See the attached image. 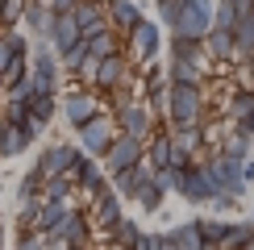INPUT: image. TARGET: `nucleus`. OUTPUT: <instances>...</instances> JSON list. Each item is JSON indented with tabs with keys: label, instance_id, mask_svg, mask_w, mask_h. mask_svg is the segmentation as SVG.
I'll return each instance as SVG.
<instances>
[{
	"label": "nucleus",
	"instance_id": "f257e3e1",
	"mask_svg": "<svg viewBox=\"0 0 254 250\" xmlns=\"http://www.w3.org/2000/svg\"><path fill=\"white\" fill-rule=\"evenodd\" d=\"M217 0H167L158 4V25H167L171 38H196L204 42V34L213 29Z\"/></svg>",
	"mask_w": 254,
	"mask_h": 250
},
{
	"label": "nucleus",
	"instance_id": "f03ea898",
	"mask_svg": "<svg viewBox=\"0 0 254 250\" xmlns=\"http://www.w3.org/2000/svg\"><path fill=\"white\" fill-rule=\"evenodd\" d=\"M59 83H63L59 55L50 50V42H34L29 46V92L34 96H59Z\"/></svg>",
	"mask_w": 254,
	"mask_h": 250
},
{
	"label": "nucleus",
	"instance_id": "7ed1b4c3",
	"mask_svg": "<svg viewBox=\"0 0 254 250\" xmlns=\"http://www.w3.org/2000/svg\"><path fill=\"white\" fill-rule=\"evenodd\" d=\"M167 117L175 129L204 121V83H171L167 92Z\"/></svg>",
	"mask_w": 254,
	"mask_h": 250
},
{
	"label": "nucleus",
	"instance_id": "20e7f679",
	"mask_svg": "<svg viewBox=\"0 0 254 250\" xmlns=\"http://www.w3.org/2000/svg\"><path fill=\"white\" fill-rule=\"evenodd\" d=\"M175 175V184H171V192L179 196V200H188V204H213L217 200V184H213V175H208V167L204 163H192L188 171H171Z\"/></svg>",
	"mask_w": 254,
	"mask_h": 250
},
{
	"label": "nucleus",
	"instance_id": "39448f33",
	"mask_svg": "<svg viewBox=\"0 0 254 250\" xmlns=\"http://www.w3.org/2000/svg\"><path fill=\"white\" fill-rule=\"evenodd\" d=\"M158 50H163V34H158V21L142 17L137 25L125 34V59L133 62V67H150L158 59Z\"/></svg>",
	"mask_w": 254,
	"mask_h": 250
},
{
	"label": "nucleus",
	"instance_id": "423d86ee",
	"mask_svg": "<svg viewBox=\"0 0 254 250\" xmlns=\"http://www.w3.org/2000/svg\"><path fill=\"white\" fill-rule=\"evenodd\" d=\"M204 167H208V175H213V184H217V192H221V196H229V200H242V196L250 192L246 171H242V163H238V159H229V154H221V150H217Z\"/></svg>",
	"mask_w": 254,
	"mask_h": 250
},
{
	"label": "nucleus",
	"instance_id": "0eeeda50",
	"mask_svg": "<svg viewBox=\"0 0 254 250\" xmlns=\"http://www.w3.org/2000/svg\"><path fill=\"white\" fill-rule=\"evenodd\" d=\"M113 121H117V133H125V138H137V142H150L154 138V113L146 109L142 100H133V96L117 104Z\"/></svg>",
	"mask_w": 254,
	"mask_h": 250
},
{
	"label": "nucleus",
	"instance_id": "6e6552de",
	"mask_svg": "<svg viewBox=\"0 0 254 250\" xmlns=\"http://www.w3.org/2000/svg\"><path fill=\"white\" fill-rule=\"evenodd\" d=\"M79 150L88 154V159H104V150L113 146L117 138V121H113V113H96L88 125H79Z\"/></svg>",
	"mask_w": 254,
	"mask_h": 250
},
{
	"label": "nucleus",
	"instance_id": "1a4fd4ad",
	"mask_svg": "<svg viewBox=\"0 0 254 250\" xmlns=\"http://www.w3.org/2000/svg\"><path fill=\"white\" fill-rule=\"evenodd\" d=\"M146 159V142H137V138H125V133H117L113 138V146L104 150V159H100V167H104V175H121V171H129V167H137Z\"/></svg>",
	"mask_w": 254,
	"mask_h": 250
},
{
	"label": "nucleus",
	"instance_id": "9d476101",
	"mask_svg": "<svg viewBox=\"0 0 254 250\" xmlns=\"http://www.w3.org/2000/svg\"><path fill=\"white\" fill-rule=\"evenodd\" d=\"M79 146H71V142H55V146H46V150L38 154V163H34V171L42 175V180H55V175H67L71 171V163L79 159Z\"/></svg>",
	"mask_w": 254,
	"mask_h": 250
},
{
	"label": "nucleus",
	"instance_id": "9b49d317",
	"mask_svg": "<svg viewBox=\"0 0 254 250\" xmlns=\"http://www.w3.org/2000/svg\"><path fill=\"white\" fill-rule=\"evenodd\" d=\"M125 79H129V59H125V50H121V55L100 59L96 75H92V92H96V96H104V92H117Z\"/></svg>",
	"mask_w": 254,
	"mask_h": 250
},
{
	"label": "nucleus",
	"instance_id": "f8f14e48",
	"mask_svg": "<svg viewBox=\"0 0 254 250\" xmlns=\"http://www.w3.org/2000/svg\"><path fill=\"white\" fill-rule=\"evenodd\" d=\"M88 221H92V229L96 234H113L121 221H125V200L117 192H109V196H100L96 204H92V213H88Z\"/></svg>",
	"mask_w": 254,
	"mask_h": 250
},
{
	"label": "nucleus",
	"instance_id": "ddd939ff",
	"mask_svg": "<svg viewBox=\"0 0 254 250\" xmlns=\"http://www.w3.org/2000/svg\"><path fill=\"white\" fill-rule=\"evenodd\" d=\"M0 121H4V117H0ZM38 133L42 129L34 121H25V125H8L4 121V133H0V159H17V154H25L29 146L38 142Z\"/></svg>",
	"mask_w": 254,
	"mask_h": 250
},
{
	"label": "nucleus",
	"instance_id": "4468645a",
	"mask_svg": "<svg viewBox=\"0 0 254 250\" xmlns=\"http://www.w3.org/2000/svg\"><path fill=\"white\" fill-rule=\"evenodd\" d=\"M100 113V100L96 92H71V96H63V117H67L71 129H79V125H88L92 117Z\"/></svg>",
	"mask_w": 254,
	"mask_h": 250
},
{
	"label": "nucleus",
	"instance_id": "2eb2a0df",
	"mask_svg": "<svg viewBox=\"0 0 254 250\" xmlns=\"http://www.w3.org/2000/svg\"><path fill=\"white\" fill-rule=\"evenodd\" d=\"M50 234H59L63 238V246H88V234H92V221H88V213L83 208H67V217L59 221V229H50Z\"/></svg>",
	"mask_w": 254,
	"mask_h": 250
},
{
	"label": "nucleus",
	"instance_id": "dca6fc26",
	"mask_svg": "<svg viewBox=\"0 0 254 250\" xmlns=\"http://www.w3.org/2000/svg\"><path fill=\"white\" fill-rule=\"evenodd\" d=\"M104 17H109V29H113V34L125 38L137 21H142V8H137V0H104Z\"/></svg>",
	"mask_w": 254,
	"mask_h": 250
},
{
	"label": "nucleus",
	"instance_id": "f3484780",
	"mask_svg": "<svg viewBox=\"0 0 254 250\" xmlns=\"http://www.w3.org/2000/svg\"><path fill=\"white\" fill-rule=\"evenodd\" d=\"M50 25H55V13H50V4H42V0H25L21 29H25V34H34V42H46Z\"/></svg>",
	"mask_w": 254,
	"mask_h": 250
},
{
	"label": "nucleus",
	"instance_id": "a211bd4d",
	"mask_svg": "<svg viewBox=\"0 0 254 250\" xmlns=\"http://www.w3.org/2000/svg\"><path fill=\"white\" fill-rule=\"evenodd\" d=\"M79 38H83V34H79L75 17H71V13H55V25H50V34H46L50 50H55V55H63V50H71Z\"/></svg>",
	"mask_w": 254,
	"mask_h": 250
},
{
	"label": "nucleus",
	"instance_id": "6ab92c4d",
	"mask_svg": "<svg viewBox=\"0 0 254 250\" xmlns=\"http://www.w3.org/2000/svg\"><path fill=\"white\" fill-rule=\"evenodd\" d=\"M71 17H75L79 34H92V29H109V17H104V0H79V4L71 8Z\"/></svg>",
	"mask_w": 254,
	"mask_h": 250
},
{
	"label": "nucleus",
	"instance_id": "aec40b11",
	"mask_svg": "<svg viewBox=\"0 0 254 250\" xmlns=\"http://www.w3.org/2000/svg\"><path fill=\"white\" fill-rule=\"evenodd\" d=\"M167 196H171V192H167V188H163V180L154 175V180H146L142 188H137V192L129 196V200H133L137 208H142V213H158V208L167 204Z\"/></svg>",
	"mask_w": 254,
	"mask_h": 250
},
{
	"label": "nucleus",
	"instance_id": "412c9836",
	"mask_svg": "<svg viewBox=\"0 0 254 250\" xmlns=\"http://www.w3.org/2000/svg\"><path fill=\"white\" fill-rule=\"evenodd\" d=\"M83 42H88V55H92V59L121 55V38L113 34V29H92V34H83Z\"/></svg>",
	"mask_w": 254,
	"mask_h": 250
},
{
	"label": "nucleus",
	"instance_id": "4be33fe9",
	"mask_svg": "<svg viewBox=\"0 0 254 250\" xmlns=\"http://www.w3.org/2000/svg\"><path fill=\"white\" fill-rule=\"evenodd\" d=\"M234 59H254V13L246 17H238V25H234Z\"/></svg>",
	"mask_w": 254,
	"mask_h": 250
},
{
	"label": "nucleus",
	"instance_id": "5701e85b",
	"mask_svg": "<svg viewBox=\"0 0 254 250\" xmlns=\"http://www.w3.org/2000/svg\"><path fill=\"white\" fill-rule=\"evenodd\" d=\"M167 55H171V62H204V42H196V38H171V42H167Z\"/></svg>",
	"mask_w": 254,
	"mask_h": 250
},
{
	"label": "nucleus",
	"instance_id": "b1692460",
	"mask_svg": "<svg viewBox=\"0 0 254 250\" xmlns=\"http://www.w3.org/2000/svg\"><path fill=\"white\" fill-rule=\"evenodd\" d=\"M67 200H42L38 204V225H34V234H50V229H59V221L67 217Z\"/></svg>",
	"mask_w": 254,
	"mask_h": 250
},
{
	"label": "nucleus",
	"instance_id": "393cba45",
	"mask_svg": "<svg viewBox=\"0 0 254 250\" xmlns=\"http://www.w3.org/2000/svg\"><path fill=\"white\" fill-rule=\"evenodd\" d=\"M146 163H150L154 171H167V167H171V133L158 129L154 138L146 142Z\"/></svg>",
	"mask_w": 254,
	"mask_h": 250
},
{
	"label": "nucleus",
	"instance_id": "a878e982",
	"mask_svg": "<svg viewBox=\"0 0 254 250\" xmlns=\"http://www.w3.org/2000/svg\"><path fill=\"white\" fill-rule=\"evenodd\" d=\"M192 221H196L200 242L221 250V242H225V234H229V221H221V217H192Z\"/></svg>",
	"mask_w": 254,
	"mask_h": 250
},
{
	"label": "nucleus",
	"instance_id": "bb28decb",
	"mask_svg": "<svg viewBox=\"0 0 254 250\" xmlns=\"http://www.w3.org/2000/svg\"><path fill=\"white\" fill-rule=\"evenodd\" d=\"M221 250H254V221L250 217L246 221H229V234L221 242Z\"/></svg>",
	"mask_w": 254,
	"mask_h": 250
},
{
	"label": "nucleus",
	"instance_id": "cd10ccee",
	"mask_svg": "<svg viewBox=\"0 0 254 250\" xmlns=\"http://www.w3.org/2000/svg\"><path fill=\"white\" fill-rule=\"evenodd\" d=\"M204 55L213 59H234V29H208L204 34Z\"/></svg>",
	"mask_w": 254,
	"mask_h": 250
},
{
	"label": "nucleus",
	"instance_id": "c85d7f7f",
	"mask_svg": "<svg viewBox=\"0 0 254 250\" xmlns=\"http://www.w3.org/2000/svg\"><path fill=\"white\" fill-rule=\"evenodd\" d=\"M55 113H59V96H34L29 100V121H34L38 129H46V125L55 121Z\"/></svg>",
	"mask_w": 254,
	"mask_h": 250
},
{
	"label": "nucleus",
	"instance_id": "c756f323",
	"mask_svg": "<svg viewBox=\"0 0 254 250\" xmlns=\"http://www.w3.org/2000/svg\"><path fill=\"white\" fill-rule=\"evenodd\" d=\"M142 234H146V229L137 225V221H129V217H125V221H121V225H117V229L109 234V242H113V246H125V250H137V242H142Z\"/></svg>",
	"mask_w": 254,
	"mask_h": 250
},
{
	"label": "nucleus",
	"instance_id": "7c9ffc66",
	"mask_svg": "<svg viewBox=\"0 0 254 250\" xmlns=\"http://www.w3.org/2000/svg\"><path fill=\"white\" fill-rule=\"evenodd\" d=\"M200 142H204V129H200V125L171 129V146H175V150H184V154H196V150H200Z\"/></svg>",
	"mask_w": 254,
	"mask_h": 250
},
{
	"label": "nucleus",
	"instance_id": "2f4dec72",
	"mask_svg": "<svg viewBox=\"0 0 254 250\" xmlns=\"http://www.w3.org/2000/svg\"><path fill=\"white\" fill-rule=\"evenodd\" d=\"M167 79L171 83H204V62H171Z\"/></svg>",
	"mask_w": 254,
	"mask_h": 250
},
{
	"label": "nucleus",
	"instance_id": "473e14b6",
	"mask_svg": "<svg viewBox=\"0 0 254 250\" xmlns=\"http://www.w3.org/2000/svg\"><path fill=\"white\" fill-rule=\"evenodd\" d=\"M221 154H229V159H238V163H246L250 154H254V138H246V133H229L225 142H221Z\"/></svg>",
	"mask_w": 254,
	"mask_h": 250
},
{
	"label": "nucleus",
	"instance_id": "72a5a7b5",
	"mask_svg": "<svg viewBox=\"0 0 254 250\" xmlns=\"http://www.w3.org/2000/svg\"><path fill=\"white\" fill-rule=\"evenodd\" d=\"M171 234V242L179 250H200L204 242H200V234H196V221H184V225H175V229H167Z\"/></svg>",
	"mask_w": 254,
	"mask_h": 250
},
{
	"label": "nucleus",
	"instance_id": "f704fd0d",
	"mask_svg": "<svg viewBox=\"0 0 254 250\" xmlns=\"http://www.w3.org/2000/svg\"><path fill=\"white\" fill-rule=\"evenodd\" d=\"M229 117H234V125H242V121L254 117V92H250V88H242L238 96L229 100Z\"/></svg>",
	"mask_w": 254,
	"mask_h": 250
},
{
	"label": "nucleus",
	"instance_id": "c9c22d12",
	"mask_svg": "<svg viewBox=\"0 0 254 250\" xmlns=\"http://www.w3.org/2000/svg\"><path fill=\"white\" fill-rule=\"evenodd\" d=\"M71 188H75V184H71L67 175H55V180H46V184H42V200H67V196H71Z\"/></svg>",
	"mask_w": 254,
	"mask_h": 250
},
{
	"label": "nucleus",
	"instance_id": "e433bc0d",
	"mask_svg": "<svg viewBox=\"0 0 254 250\" xmlns=\"http://www.w3.org/2000/svg\"><path fill=\"white\" fill-rule=\"evenodd\" d=\"M21 13H25V0H4V8H0V29H17Z\"/></svg>",
	"mask_w": 254,
	"mask_h": 250
},
{
	"label": "nucleus",
	"instance_id": "4c0bfd02",
	"mask_svg": "<svg viewBox=\"0 0 254 250\" xmlns=\"http://www.w3.org/2000/svg\"><path fill=\"white\" fill-rule=\"evenodd\" d=\"M213 25H217V29H234V25H238V8H234V0H217Z\"/></svg>",
	"mask_w": 254,
	"mask_h": 250
},
{
	"label": "nucleus",
	"instance_id": "58836bf2",
	"mask_svg": "<svg viewBox=\"0 0 254 250\" xmlns=\"http://www.w3.org/2000/svg\"><path fill=\"white\" fill-rule=\"evenodd\" d=\"M13 250H46V238L34 234V229H29V234H17V246Z\"/></svg>",
	"mask_w": 254,
	"mask_h": 250
},
{
	"label": "nucleus",
	"instance_id": "ea45409f",
	"mask_svg": "<svg viewBox=\"0 0 254 250\" xmlns=\"http://www.w3.org/2000/svg\"><path fill=\"white\" fill-rule=\"evenodd\" d=\"M46 4H50V13H71L79 0H46Z\"/></svg>",
	"mask_w": 254,
	"mask_h": 250
},
{
	"label": "nucleus",
	"instance_id": "a19ab883",
	"mask_svg": "<svg viewBox=\"0 0 254 250\" xmlns=\"http://www.w3.org/2000/svg\"><path fill=\"white\" fill-rule=\"evenodd\" d=\"M0 250H4V221H0Z\"/></svg>",
	"mask_w": 254,
	"mask_h": 250
},
{
	"label": "nucleus",
	"instance_id": "79ce46f5",
	"mask_svg": "<svg viewBox=\"0 0 254 250\" xmlns=\"http://www.w3.org/2000/svg\"><path fill=\"white\" fill-rule=\"evenodd\" d=\"M104 250H125V246H113V242H109V246H104Z\"/></svg>",
	"mask_w": 254,
	"mask_h": 250
},
{
	"label": "nucleus",
	"instance_id": "37998d69",
	"mask_svg": "<svg viewBox=\"0 0 254 250\" xmlns=\"http://www.w3.org/2000/svg\"><path fill=\"white\" fill-rule=\"evenodd\" d=\"M250 221H254V200H250Z\"/></svg>",
	"mask_w": 254,
	"mask_h": 250
},
{
	"label": "nucleus",
	"instance_id": "c03bdc74",
	"mask_svg": "<svg viewBox=\"0 0 254 250\" xmlns=\"http://www.w3.org/2000/svg\"><path fill=\"white\" fill-rule=\"evenodd\" d=\"M0 96H4V79H0Z\"/></svg>",
	"mask_w": 254,
	"mask_h": 250
},
{
	"label": "nucleus",
	"instance_id": "a18cd8bd",
	"mask_svg": "<svg viewBox=\"0 0 254 250\" xmlns=\"http://www.w3.org/2000/svg\"><path fill=\"white\" fill-rule=\"evenodd\" d=\"M0 8H4V0H0Z\"/></svg>",
	"mask_w": 254,
	"mask_h": 250
},
{
	"label": "nucleus",
	"instance_id": "49530a36",
	"mask_svg": "<svg viewBox=\"0 0 254 250\" xmlns=\"http://www.w3.org/2000/svg\"><path fill=\"white\" fill-rule=\"evenodd\" d=\"M42 4H46V0H42Z\"/></svg>",
	"mask_w": 254,
	"mask_h": 250
},
{
	"label": "nucleus",
	"instance_id": "de8ad7c7",
	"mask_svg": "<svg viewBox=\"0 0 254 250\" xmlns=\"http://www.w3.org/2000/svg\"><path fill=\"white\" fill-rule=\"evenodd\" d=\"M0 184H4V180H0Z\"/></svg>",
	"mask_w": 254,
	"mask_h": 250
}]
</instances>
